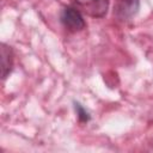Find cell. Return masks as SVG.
<instances>
[{
  "instance_id": "cell-1",
  "label": "cell",
  "mask_w": 153,
  "mask_h": 153,
  "mask_svg": "<svg viewBox=\"0 0 153 153\" xmlns=\"http://www.w3.org/2000/svg\"><path fill=\"white\" fill-rule=\"evenodd\" d=\"M60 23L63 29L71 33L80 32L86 27L84 14L72 4L62 7L60 12Z\"/></svg>"
},
{
  "instance_id": "cell-5",
  "label": "cell",
  "mask_w": 153,
  "mask_h": 153,
  "mask_svg": "<svg viewBox=\"0 0 153 153\" xmlns=\"http://www.w3.org/2000/svg\"><path fill=\"white\" fill-rule=\"evenodd\" d=\"M74 110H75V112H76V115H78V118H79V121L81 122V123H87L90 120H91V115H90V112L80 104V103H78V102H74Z\"/></svg>"
},
{
  "instance_id": "cell-2",
  "label": "cell",
  "mask_w": 153,
  "mask_h": 153,
  "mask_svg": "<svg viewBox=\"0 0 153 153\" xmlns=\"http://www.w3.org/2000/svg\"><path fill=\"white\" fill-rule=\"evenodd\" d=\"M72 5L84 16L94 19L104 18L110 7V0H73Z\"/></svg>"
},
{
  "instance_id": "cell-4",
  "label": "cell",
  "mask_w": 153,
  "mask_h": 153,
  "mask_svg": "<svg viewBox=\"0 0 153 153\" xmlns=\"http://www.w3.org/2000/svg\"><path fill=\"white\" fill-rule=\"evenodd\" d=\"M0 47H1L0 48V51H1V80L5 81L13 71L14 51H13V48L5 42H1Z\"/></svg>"
},
{
  "instance_id": "cell-3",
  "label": "cell",
  "mask_w": 153,
  "mask_h": 153,
  "mask_svg": "<svg viewBox=\"0 0 153 153\" xmlns=\"http://www.w3.org/2000/svg\"><path fill=\"white\" fill-rule=\"evenodd\" d=\"M140 8V0H117L115 13L118 19L127 22L134 18Z\"/></svg>"
}]
</instances>
